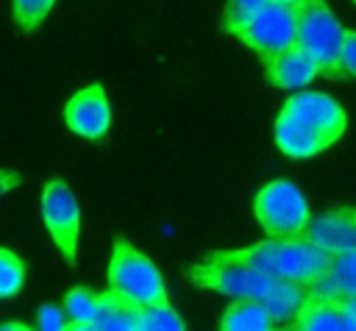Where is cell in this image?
Instances as JSON below:
<instances>
[{
    "label": "cell",
    "mask_w": 356,
    "mask_h": 331,
    "mask_svg": "<svg viewBox=\"0 0 356 331\" xmlns=\"http://www.w3.org/2000/svg\"><path fill=\"white\" fill-rule=\"evenodd\" d=\"M284 3H292V6H300L303 0H284Z\"/></svg>",
    "instance_id": "obj_28"
},
{
    "label": "cell",
    "mask_w": 356,
    "mask_h": 331,
    "mask_svg": "<svg viewBox=\"0 0 356 331\" xmlns=\"http://www.w3.org/2000/svg\"><path fill=\"white\" fill-rule=\"evenodd\" d=\"M19 184H22V175H19V172H14V170H0V197H3L6 192L17 189Z\"/></svg>",
    "instance_id": "obj_25"
},
{
    "label": "cell",
    "mask_w": 356,
    "mask_h": 331,
    "mask_svg": "<svg viewBox=\"0 0 356 331\" xmlns=\"http://www.w3.org/2000/svg\"><path fill=\"white\" fill-rule=\"evenodd\" d=\"M25 328H31V325H25V323H19V320H11V323H0V331H25Z\"/></svg>",
    "instance_id": "obj_27"
},
{
    "label": "cell",
    "mask_w": 356,
    "mask_h": 331,
    "mask_svg": "<svg viewBox=\"0 0 356 331\" xmlns=\"http://www.w3.org/2000/svg\"><path fill=\"white\" fill-rule=\"evenodd\" d=\"M64 312H67V328L72 331H89L92 317L97 312V292L89 286H72L64 300H61Z\"/></svg>",
    "instance_id": "obj_18"
},
{
    "label": "cell",
    "mask_w": 356,
    "mask_h": 331,
    "mask_svg": "<svg viewBox=\"0 0 356 331\" xmlns=\"http://www.w3.org/2000/svg\"><path fill=\"white\" fill-rule=\"evenodd\" d=\"M184 273L195 286H203L228 298H256V300L264 298L278 281L253 267H245L236 261H220V259H200L189 264Z\"/></svg>",
    "instance_id": "obj_6"
},
{
    "label": "cell",
    "mask_w": 356,
    "mask_h": 331,
    "mask_svg": "<svg viewBox=\"0 0 356 331\" xmlns=\"http://www.w3.org/2000/svg\"><path fill=\"white\" fill-rule=\"evenodd\" d=\"M270 0H228L225 3V11H222V31L225 33H236L242 31Z\"/></svg>",
    "instance_id": "obj_21"
},
{
    "label": "cell",
    "mask_w": 356,
    "mask_h": 331,
    "mask_svg": "<svg viewBox=\"0 0 356 331\" xmlns=\"http://www.w3.org/2000/svg\"><path fill=\"white\" fill-rule=\"evenodd\" d=\"M339 61H342L345 78H356V31H350V28H345V33H342Z\"/></svg>",
    "instance_id": "obj_24"
},
{
    "label": "cell",
    "mask_w": 356,
    "mask_h": 331,
    "mask_svg": "<svg viewBox=\"0 0 356 331\" xmlns=\"http://www.w3.org/2000/svg\"><path fill=\"white\" fill-rule=\"evenodd\" d=\"M42 220L44 228L67 264L78 261V236H81V206L75 192L64 178H50L42 186Z\"/></svg>",
    "instance_id": "obj_5"
},
{
    "label": "cell",
    "mask_w": 356,
    "mask_h": 331,
    "mask_svg": "<svg viewBox=\"0 0 356 331\" xmlns=\"http://www.w3.org/2000/svg\"><path fill=\"white\" fill-rule=\"evenodd\" d=\"M345 25L334 17L325 0H303L298 8V45L317 61L320 78L342 81L345 70L339 61Z\"/></svg>",
    "instance_id": "obj_2"
},
{
    "label": "cell",
    "mask_w": 356,
    "mask_h": 331,
    "mask_svg": "<svg viewBox=\"0 0 356 331\" xmlns=\"http://www.w3.org/2000/svg\"><path fill=\"white\" fill-rule=\"evenodd\" d=\"M281 108L292 111L298 120L309 122L312 128L328 134L334 142L345 134V125H348L345 108L325 92H295V95H289V100Z\"/></svg>",
    "instance_id": "obj_10"
},
{
    "label": "cell",
    "mask_w": 356,
    "mask_h": 331,
    "mask_svg": "<svg viewBox=\"0 0 356 331\" xmlns=\"http://www.w3.org/2000/svg\"><path fill=\"white\" fill-rule=\"evenodd\" d=\"M342 303H345V312H348V317H350V323L356 328V298H345Z\"/></svg>",
    "instance_id": "obj_26"
},
{
    "label": "cell",
    "mask_w": 356,
    "mask_h": 331,
    "mask_svg": "<svg viewBox=\"0 0 356 331\" xmlns=\"http://www.w3.org/2000/svg\"><path fill=\"white\" fill-rule=\"evenodd\" d=\"M253 217L267 236H298L309 220L312 209L298 184L286 178L267 181L253 197Z\"/></svg>",
    "instance_id": "obj_4"
},
{
    "label": "cell",
    "mask_w": 356,
    "mask_h": 331,
    "mask_svg": "<svg viewBox=\"0 0 356 331\" xmlns=\"http://www.w3.org/2000/svg\"><path fill=\"white\" fill-rule=\"evenodd\" d=\"M284 328H292V331H334V328L353 331V323L339 298H325V295L306 289L298 312L292 314V320Z\"/></svg>",
    "instance_id": "obj_13"
},
{
    "label": "cell",
    "mask_w": 356,
    "mask_h": 331,
    "mask_svg": "<svg viewBox=\"0 0 356 331\" xmlns=\"http://www.w3.org/2000/svg\"><path fill=\"white\" fill-rule=\"evenodd\" d=\"M139 312L142 303L108 286L106 292H97V312L89 331H139Z\"/></svg>",
    "instance_id": "obj_15"
},
{
    "label": "cell",
    "mask_w": 356,
    "mask_h": 331,
    "mask_svg": "<svg viewBox=\"0 0 356 331\" xmlns=\"http://www.w3.org/2000/svg\"><path fill=\"white\" fill-rule=\"evenodd\" d=\"M303 295H306V284L278 278V281H275V286H273L264 298H259V300L264 303V309L270 312V317L275 320V325L281 328V325H286V323L292 320V314L298 312V306H300Z\"/></svg>",
    "instance_id": "obj_17"
},
{
    "label": "cell",
    "mask_w": 356,
    "mask_h": 331,
    "mask_svg": "<svg viewBox=\"0 0 356 331\" xmlns=\"http://www.w3.org/2000/svg\"><path fill=\"white\" fill-rule=\"evenodd\" d=\"M220 328L222 331H270L278 328L270 312L264 309L261 300L256 298H236L231 306L222 309L220 314Z\"/></svg>",
    "instance_id": "obj_16"
},
{
    "label": "cell",
    "mask_w": 356,
    "mask_h": 331,
    "mask_svg": "<svg viewBox=\"0 0 356 331\" xmlns=\"http://www.w3.org/2000/svg\"><path fill=\"white\" fill-rule=\"evenodd\" d=\"M106 281H108L111 289L134 298L142 306L145 303L170 300L159 267L139 248H134L125 236H117L114 245H111V259H108Z\"/></svg>",
    "instance_id": "obj_3"
},
{
    "label": "cell",
    "mask_w": 356,
    "mask_h": 331,
    "mask_svg": "<svg viewBox=\"0 0 356 331\" xmlns=\"http://www.w3.org/2000/svg\"><path fill=\"white\" fill-rule=\"evenodd\" d=\"M25 275H28V267L22 256L0 245V298H14L25 286Z\"/></svg>",
    "instance_id": "obj_20"
},
{
    "label": "cell",
    "mask_w": 356,
    "mask_h": 331,
    "mask_svg": "<svg viewBox=\"0 0 356 331\" xmlns=\"http://www.w3.org/2000/svg\"><path fill=\"white\" fill-rule=\"evenodd\" d=\"M186 320L170 306V300L161 303H145L139 312V331H184Z\"/></svg>",
    "instance_id": "obj_19"
},
{
    "label": "cell",
    "mask_w": 356,
    "mask_h": 331,
    "mask_svg": "<svg viewBox=\"0 0 356 331\" xmlns=\"http://www.w3.org/2000/svg\"><path fill=\"white\" fill-rule=\"evenodd\" d=\"M53 6H56V0H14L11 3L14 22L19 25V31L31 33L44 22V17L50 14Z\"/></svg>",
    "instance_id": "obj_22"
},
{
    "label": "cell",
    "mask_w": 356,
    "mask_h": 331,
    "mask_svg": "<svg viewBox=\"0 0 356 331\" xmlns=\"http://www.w3.org/2000/svg\"><path fill=\"white\" fill-rule=\"evenodd\" d=\"M298 236L309 239L331 256L356 250V206H337L331 211L312 217Z\"/></svg>",
    "instance_id": "obj_9"
},
{
    "label": "cell",
    "mask_w": 356,
    "mask_h": 331,
    "mask_svg": "<svg viewBox=\"0 0 356 331\" xmlns=\"http://www.w3.org/2000/svg\"><path fill=\"white\" fill-rule=\"evenodd\" d=\"M273 139H275L278 150L289 159H312V156H317L334 145V139L328 134L312 128L309 122L298 120L286 108H281L275 122H273Z\"/></svg>",
    "instance_id": "obj_11"
},
{
    "label": "cell",
    "mask_w": 356,
    "mask_h": 331,
    "mask_svg": "<svg viewBox=\"0 0 356 331\" xmlns=\"http://www.w3.org/2000/svg\"><path fill=\"white\" fill-rule=\"evenodd\" d=\"M350 3H356V0H350Z\"/></svg>",
    "instance_id": "obj_29"
},
{
    "label": "cell",
    "mask_w": 356,
    "mask_h": 331,
    "mask_svg": "<svg viewBox=\"0 0 356 331\" xmlns=\"http://www.w3.org/2000/svg\"><path fill=\"white\" fill-rule=\"evenodd\" d=\"M309 292L325 295V298H356V250L350 253H334L328 264L306 281Z\"/></svg>",
    "instance_id": "obj_14"
},
{
    "label": "cell",
    "mask_w": 356,
    "mask_h": 331,
    "mask_svg": "<svg viewBox=\"0 0 356 331\" xmlns=\"http://www.w3.org/2000/svg\"><path fill=\"white\" fill-rule=\"evenodd\" d=\"M36 328L42 331H64L67 328V312L61 303H42L36 312Z\"/></svg>",
    "instance_id": "obj_23"
},
{
    "label": "cell",
    "mask_w": 356,
    "mask_h": 331,
    "mask_svg": "<svg viewBox=\"0 0 356 331\" xmlns=\"http://www.w3.org/2000/svg\"><path fill=\"white\" fill-rule=\"evenodd\" d=\"M298 8L300 6H292V3H284V0H270L234 36L245 47H250L259 58L275 56V53L298 45Z\"/></svg>",
    "instance_id": "obj_7"
},
{
    "label": "cell",
    "mask_w": 356,
    "mask_h": 331,
    "mask_svg": "<svg viewBox=\"0 0 356 331\" xmlns=\"http://www.w3.org/2000/svg\"><path fill=\"white\" fill-rule=\"evenodd\" d=\"M203 259H220V261H236L245 267H253L259 273H267L273 278H286V281H300L306 284L312 275H317L331 253L320 250L303 236H267L245 248H231V250H211Z\"/></svg>",
    "instance_id": "obj_1"
},
{
    "label": "cell",
    "mask_w": 356,
    "mask_h": 331,
    "mask_svg": "<svg viewBox=\"0 0 356 331\" xmlns=\"http://www.w3.org/2000/svg\"><path fill=\"white\" fill-rule=\"evenodd\" d=\"M64 122L72 134L83 139H92V142L103 139L111 128V106L103 83H89L78 89L64 106Z\"/></svg>",
    "instance_id": "obj_8"
},
{
    "label": "cell",
    "mask_w": 356,
    "mask_h": 331,
    "mask_svg": "<svg viewBox=\"0 0 356 331\" xmlns=\"http://www.w3.org/2000/svg\"><path fill=\"white\" fill-rule=\"evenodd\" d=\"M261 61V70H264V78L278 86V89H303L309 86L314 78H320V67L317 61L300 47V45H292L275 56H267V58H259Z\"/></svg>",
    "instance_id": "obj_12"
}]
</instances>
